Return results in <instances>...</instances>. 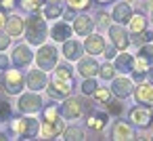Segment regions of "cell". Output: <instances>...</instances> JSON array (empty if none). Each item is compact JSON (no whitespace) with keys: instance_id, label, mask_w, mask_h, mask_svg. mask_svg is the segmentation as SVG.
<instances>
[{"instance_id":"10","label":"cell","mask_w":153,"mask_h":141,"mask_svg":"<svg viewBox=\"0 0 153 141\" xmlns=\"http://www.w3.org/2000/svg\"><path fill=\"white\" fill-rule=\"evenodd\" d=\"M59 112H61V116H63L65 120H78V118H82V114H84V105H82V101L76 99V97H65V101H63L61 107H59Z\"/></svg>"},{"instance_id":"23","label":"cell","mask_w":153,"mask_h":141,"mask_svg":"<svg viewBox=\"0 0 153 141\" xmlns=\"http://www.w3.org/2000/svg\"><path fill=\"white\" fill-rule=\"evenodd\" d=\"M134 99H136V103H147V105H151V103H153V84H151V82H149V84L138 82V86L134 88Z\"/></svg>"},{"instance_id":"39","label":"cell","mask_w":153,"mask_h":141,"mask_svg":"<svg viewBox=\"0 0 153 141\" xmlns=\"http://www.w3.org/2000/svg\"><path fill=\"white\" fill-rule=\"evenodd\" d=\"M109 19H111V17H109L107 13H99V15H97V23H99L101 28H109Z\"/></svg>"},{"instance_id":"2","label":"cell","mask_w":153,"mask_h":141,"mask_svg":"<svg viewBox=\"0 0 153 141\" xmlns=\"http://www.w3.org/2000/svg\"><path fill=\"white\" fill-rule=\"evenodd\" d=\"M23 36L27 40L30 46H40L46 42L48 38V28H46V17L38 11V13H32L27 19H25V30H23Z\"/></svg>"},{"instance_id":"21","label":"cell","mask_w":153,"mask_h":141,"mask_svg":"<svg viewBox=\"0 0 153 141\" xmlns=\"http://www.w3.org/2000/svg\"><path fill=\"white\" fill-rule=\"evenodd\" d=\"M130 17H132V9H130V4L128 2H120V4H115L113 7V13H111V19L115 21V23H128L130 21Z\"/></svg>"},{"instance_id":"46","label":"cell","mask_w":153,"mask_h":141,"mask_svg":"<svg viewBox=\"0 0 153 141\" xmlns=\"http://www.w3.org/2000/svg\"><path fill=\"white\" fill-rule=\"evenodd\" d=\"M147 76H149V82H151V84H153V65H151V68H149V72H147Z\"/></svg>"},{"instance_id":"1","label":"cell","mask_w":153,"mask_h":141,"mask_svg":"<svg viewBox=\"0 0 153 141\" xmlns=\"http://www.w3.org/2000/svg\"><path fill=\"white\" fill-rule=\"evenodd\" d=\"M48 95L53 99H65L71 95L74 91V70L67 65V63H57L55 70H53V78L48 80V86H46Z\"/></svg>"},{"instance_id":"38","label":"cell","mask_w":153,"mask_h":141,"mask_svg":"<svg viewBox=\"0 0 153 141\" xmlns=\"http://www.w3.org/2000/svg\"><path fill=\"white\" fill-rule=\"evenodd\" d=\"M11 36L7 34V32H2V30H0V51H7L9 46H11Z\"/></svg>"},{"instance_id":"48","label":"cell","mask_w":153,"mask_h":141,"mask_svg":"<svg viewBox=\"0 0 153 141\" xmlns=\"http://www.w3.org/2000/svg\"><path fill=\"white\" fill-rule=\"evenodd\" d=\"M99 4H109V2H113V0H97Z\"/></svg>"},{"instance_id":"51","label":"cell","mask_w":153,"mask_h":141,"mask_svg":"<svg viewBox=\"0 0 153 141\" xmlns=\"http://www.w3.org/2000/svg\"><path fill=\"white\" fill-rule=\"evenodd\" d=\"M151 21H153V13H151Z\"/></svg>"},{"instance_id":"9","label":"cell","mask_w":153,"mask_h":141,"mask_svg":"<svg viewBox=\"0 0 153 141\" xmlns=\"http://www.w3.org/2000/svg\"><path fill=\"white\" fill-rule=\"evenodd\" d=\"M34 61V51H32V46L30 44H17L15 49H13V53H11V63L15 65V68H27L30 63Z\"/></svg>"},{"instance_id":"42","label":"cell","mask_w":153,"mask_h":141,"mask_svg":"<svg viewBox=\"0 0 153 141\" xmlns=\"http://www.w3.org/2000/svg\"><path fill=\"white\" fill-rule=\"evenodd\" d=\"M7 68H11V59H9V57H7L4 53H0V70L4 72Z\"/></svg>"},{"instance_id":"22","label":"cell","mask_w":153,"mask_h":141,"mask_svg":"<svg viewBox=\"0 0 153 141\" xmlns=\"http://www.w3.org/2000/svg\"><path fill=\"white\" fill-rule=\"evenodd\" d=\"M111 139H115V141H130V139H134V133H132V128L126 122L120 120L111 128Z\"/></svg>"},{"instance_id":"47","label":"cell","mask_w":153,"mask_h":141,"mask_svg":"<svg viewBox=\"0 0 153 141\" xmlns=\"http://www.w3.org/2000/svg\"><path fill=\"white\" fill-rule=\"evenodd\" d=\"M147 9H149V13H153V0H147Z\"/></svg>"},{"instance_id":"30","label":"cell","mask_w":153,"mask_h":141,"mask_svg":"<svg viewBox=\"0 0 153 141\" xmlns=\"http://www.w3.org/2000/svg\"><path fill=\"white\" fill-rule=\"evenodd\" d=\"M59 116H61L59 107H57L55 103H48V105L42 107V118H40V120H55V118H59Z\"/></svg>"},{"instance_id":"25","label":"cell","mask_w":153,"mask_h":141,"mask_svg":"<svg viewBox=\"0 0 153 141\" xmlns=\"http://www.w3.org/2000/svg\"><path fill=\"white\" fill-rule=\"evenodd\" d=\"M40 13H42L46 19H59V17L63 15V9H61L59 2H46V4L40 9Z\"/></svg>"},{"instance_id":"28","label":"cell","mask_w":153,"mask_h":141,"mask_svg":"<svg viewBox=\"0 0 153 141\" xmlns=\"http://www.w3.org/2000/svg\"><path fill=\"white\" fill-rule=\"evenodd\" d=\"M138 59H143V61H147L149 65H153V44L151 42H147V44H140V49H138V55H136Z\"/></svg>"},{"instance_id":"37","label":"cell","mask_w":153,"mask_h":141,"mask_svg":"<svg viewBox=\"0 0 153 141\" xmlns=\"http://www.w3.org/2000/svg\"><path fill=\"white\" fill-rule=\"evenodd\" d=\"M67 4L74 11H84V9L90 7V0H67Z\"/></svg>"},{"instance_id":"3","label":"cell","mask_w":153,"mask_h":141,"mask_svg":"<svg viewBox=\"0 0 153 141\" xmlns=\"http://www.w3.org/2000/svg\"><path fill=\"white\" fill-rule=\"evenodd\" d=\"M11 133L17 135L19 139H36L40 135V120L30 114L11 118Z\"/></svg>"},{"instance_id":"50","label":"cell","mask_w":153,"mask_h":141,"mask_svg":"<svg viewBox=\"0 0 153 141\" xmlns=\"http://www.w3.org/2000/svg\"><path fill=\"white\" fill-rule=\"evenodd\" d=\"M48 2H57V0H48Z\"/></svg>"},{"instance_id":"34","label":"cell","mask_w":153,"mask_h":141,"mask_svg":"<svg viewBox=\"0 0 153 141\" xmlns=\"http://www.w3.org/2000/svg\"><path fill=\"white\" fill-rule=\"evenodd\" d=\"M111 95H113V93H111V88H105V86H97V91H94V95H92V97H94V99H97L99 103H107V101L111 99Z\"/></svg>"},{"instance_id":"19","label":"cell","mask_w":153,"mask_h":141,"mask_svg":"<svg viewBox=\"0 0 153 141\" xmlns=\"http://www.w3.org/2000/svg\"><path fill=\"white\" fill-rule=\"evenodd\" d=\"M7 34L11 38H17V36H23V30H25V19L19 17V15H11L7 17V26H4Z\"/></svg>"},{"instance_id":"6","label":"cell","mask_w":153,"mask_h":141,"mask_svg":"<svg viewBox=\"0 0 153 141\" xmlns=\"http://www.w3.org/2000/svg\"><path fill=\"white\" fill-rule=\"evenodd\" d=\"M42 107H44V101H42L40 93H36V91L21 93L19 99H17V110H19L21 114L34 116V114H38V112H42Z\"/></svg>"},{"instance_id":"45","label":"cell","mask_w":153,"mask_h":141,"mask_svg":"<svg viewBox=\"0 0 153 141\" xmlns=\"http://www.w3.org/2000/svg\"><path fill=\"white\" fill-rule=\"evenodd\" d=\"M4 26H7V11L0 9V30H4Z\"/></svg>"},{"instance_id":"14","label":"cell","mask_w":153,"mask_h":141,"mask_svg":"<svg viewBox=\"0 0 153 141\" xmlns=\"http://www.w3.org/2000/svg\"><path fill=\"white\" fill-rule=\"evenodd\" d=\"M99 63H97V59L90 55V57H80L78 59V74L82 76V78H94L97 74H99Z\"/></svg>"},{"instance_id":"15","label":"cell","mask_w":153,"mask_h":141,"mask_svg":"<svg viewBox=\"0 0 153 141\" xmlns=\"http://www.w3.org/2000/svg\"><path fill=\"white\" fill-rule=\"evenodd\" d=\"M84 51L88 53V55H103V51H105V38L101 36V34H88L86 36V40H84Z\"/></svg>"},{"instance_id":"13","label":"cell","mask_w":153,"mask_h":141,"mask_svg":"<svg viewBox=\"0 0 153 141\" xmlns=\"http://www.w3.org/2000/svg\"><path fill=\"white\" fill-rule=\"evenodd\" d=\"M134 82H132V78H124V74H122V78H113V82H111V93L115 95V97H120V99H126V97H130L132 93H134V86H132Z\"/></svg>"},{"instance_id":"29","label":"cell","mask_w":153,"mask_h":141,"mask_svg":"<svg viewBox=\"0 0 153 141\" xmlns=\"http://www.w3.org/2000/svg\"><path fill=\"white\" fill-rule=\"evenodd\" d=\"M21 9L27 11V13H38L42 7H44V0H21Z\"/></svg>"},{"instance_id":"17","label":"cell","mask_w":153,"mask_h":141,"mask_svg":"<svg viewBox=\"0 0 153 141\" xmlns=\"http://www.w3.org/2000/svg\"><path fill=\"white\" fill-rule=\"evenodd\" d=\"M71 32H74V28L69 26V21H57V23L48 30V34H51V38H53L55 42H65V40L71 36Z\"/></svg>"},{"instance_id":"11","label":"cell","mask_w":153,"mask_h":141,"mask_svg":"<svg viewBox=\"0 0 153 141\" xmlns=\"http://www.w3.org/2000/svg\"><path fill=\"white\" fill-rule=\"evenodd\" d=\"M25 86H27L30 91H36V93L44 91V88L48 86V76H46V72L40 70V68L30 70L27 76H25Z\"/></svg>"},{"instance_id":"43","label":"cell","mask_w":153,"mask_h":141,"mask_svg":"<svg viewBox=\"0 0 153 141\" xmlns=\"http://www.w3.org/2000/svg\"><path fill=\"white\" fill-rule=\"evenodd\" d=\"M103 55L107 57V59H115V46H105V51H103Z\"/></svg>"},{"instance_id":"7","label":"cell","mask_w":153,"mask_h":141,"mask_svg":"<svg viewBox=\"0 0 153 141\" xmlns=\"http://www.w3.org/2000/svg\"><path fill=\"white\" fill-rule=\"evenodd\" d=\"M130 120H132V124H136L140 128L151 126V122H153V110H151V105L138 103L136 107H132L130 110Z\"/></svg>"},{"instance_id":"44","label":"cell","mask_w":153,"mask_h":141,"mask_svg":"<svg viewBox=\"0 0 153 141\" xmlns=\"http://www.w3.org/2000/svg\"><path fill=\"white\" fill-rule=\"evenodd\" d=\"M63 17H65V21H71V19H76V11H74V9H67V11L63 13Z\"/></svg>"},{"instance_id":"52","label":"cell","mask_w":153,"mask_h":141,"mask_svg":"<svg viewBox=\"0 0 153 141\" xmlns=\"http://www.w3.org/2000/svg\"><path fill=\"white\" fill-rule=\"evenodd\" d=\"M128 2H134V0H128Z\"/></svg>"},{"instance_id":"18","label":"cell","mask_w":153,"mask_h":141,"mask_svg":"<svg viewBox=\"0 0 153 141\" xmlns=\"http://www.w3.org/2000/svg\"><path fill=\"white\" fill-rule=\"evenodd\" d=\"M107 122H109V112H97V110H92L90 114H88V118H86V124H88V128H92V130H103L105 126H107Z\"/></svg>"},{"instance_id":"31","label":"cell","mask_w":153,"mask_h":141,"mask_svg":"<svg viewBox=\"0 0 153 141\" xmlns=\"http://www.w3.org/2000/svg\"><path fill=\"white\" fill-rule=\"evenodd\" d=\"M97 80L94 78H84V82H82V86H80V91H82V95H86V97H92L94 95V91H97Z\"/></svg>"},{"instance_id":"40","label":"cell","mask_w":153,"mask_h":141,"mask_svg":"<svg viewBox=\"0 0 153 141\" xmlns=\"http://www.w3.org/2000/svg\"><path fill=\"white\" fill-rule=\"evenodd\" d=\"M17 7V0H0V9L2 11H13Z\"/></svg>"},{"instance_id":"26","label":"cell","mask_w":153,"mask_h":141,"mask_svg":"<svg viewBox=\"0 0 153 141\" xmlns=\"http://www.w3.org/2000/svg\"><path fill=\"white\" fill-rule=\"evenodd\" d=\"M128 26H130V32H132V34H138V32L147 30V19H145V15H140V13H132Z\"/></svg>"},{"instance_id":"8","label":"cell","mask_w":153,"mask_h":141,"mask_svg":"<svg viewBox=\"0 0 153 141\" xmlns=\"http://www.w3.org/2000/svg\"><path fill=\"white\" fill-rule=\"evenodd\" d=\"M63 130H65V122L61 120V116L55 120H40V137L42 139H61Z\"/></svg>"},{"instance_id":"41","label":"cell","mask_w":153,"mask_h":141,"mask_svg":"<svg viewBox=\"0 0 153 141\" xmlns=\"http://www.w3.org/2000/svg\"><path fill=\"white\" fill-rule=\"evenodd\" d=\"M130 74H132V82H143V80H145V76H147V74H145V72H140V70H132Z\"/></svg>"},{"instance_id":"49","label":"cell","mask_w":153,"mask_h":141,"mask_svg":"<svg viewBox=\"0 0 153 141\" xmlns=\"http://www.w3.org/2000/svg\"><path fill=\"white\" fill-rule=\"evenodd\" d=\"M2 139H9V137H7V133H2V130H0V141H2Z\"/></svg>"},{"instance_id":"12","label":"cell","mask_w":153,"mask_h":141,"mask_svg":"<svg viewBox=\"0 0 153 141\" xmlns=\"http://www.w3.org/2000/svg\"><path fill=\"white\" fill-rule=\"evenodd\" d=\"M109 38H111V44L117 49V51H126L130 46V38H128V32L122 28V23H115V26H109Z\"/></svg>"},{"instance_id":"36","label":"cell","mask_w":153,"mask_h":141,"mask_svg":"<svg viewBox=\"0 0 153 141\" xmlns=\"http://www.w3.org/2000/svg\"><path fill=\"white\" fill-rule=\"evenodd\" d=\"M105 105H107V112H109L111 116H120V114H122V110H124V105H122L120 101H111V99H109Z\"/></svg>"},{"instance_id":"20","label":"cell","mask_w":153,"mask_h":141,"mask_svg":"<svg viewBox=\"0 0 153 141\" xmlns=\"http://www.w3.org/2000/svg\"><path fill=\"white\" fill-rule=\"evenodd\" d=\"M92 30H94V21L88 15H76V19H74V32L78 36H88V34H92Z\"/></svg>"},{"instance_id":"16","label":"cell","mask_w":153,"mask_h":141,"mask_svg":"<svg viewBox=\"0 0 153 141\" xmlns=\"http://www.w3.org/2000/svg\"><path fill=\"white\" fill-rule=\"evenodd\" d=\"M61 53H63V57H65L67 61H78V59L82 57V53H84V44H80L78 40H71V38H67V40L63 42V49H61Z\"/></svg>"},{"instance_id":"33","label":"cell","mask_w":153,"mask_h":141,"mask_svg":"<svg viewBox=\"0 0 153 141\" xmlns=\"http://www.w3.org/2000/svg\"><path fill=\"white\" fill-rule=\"evenodd\" d=\"M99 76H101L103 80H113V78H115V65L103 63V65L99 68Z\"/></svg>"},{"instance_id":"4","label":"cell","mask_w":153,"mask_h":141,"mask_svg":"<svg viewBox=\"0 0 153 141\" xmlns=\"http://www.w3.org/2000/svg\"><path fill=\"white\" fill-rule=\"evenodd\" d=\"M0 88H2L7 95H17V97L23 93V88H25V76L19 72V68L17 70L7 68L2 72V76H0Z\"/></svg>"},{"instance_id":"32","label":"cell","mask_w":153,"mask_h":141,"mask_svg":"<svg viewBox=\"0 0 153 141\" xmlns=\"http://www.w3.org/2000/svg\"><path fill=\"white\" fill-rule=\"evenodd\" d=\"M11 118H13V107H11V103L4 101V99H0V122H7V120H11Z\"/></svg>"},{"instance_id":"27","label":"cell","mask_w":153,"mask_h":141,"mask_svg":"<svg viewBox=\"0 0 153 141\" xmlns=\"http://www.w3.org/2000/svg\"><path fill=\"white\" fill-rule=\"evenodd\" d=\"M61 139H65V141H82V139H86V133L80 126H69V128L63 130Z\"/></svg>"},{"instance_id":"24","label":"cell","mask_w":153,"mask_h":141,"mask_svg":"<svg viewBox=\"0 0 153 141\" xmlns=\"http://www.w3.org/2000/svg\"><path fill=\"white\" fill-rule=\"evenodd\" d=\"M134 70V57L130 53H120L115 55V72L120 74H130Z\"/></svg>"},{"instance_id":"5","label":"cell","mask_w":153,"mask_h":141,"mask_svg":"<svg viewBox=\"0 0 153 141\" xmlns=\"http://www.w3.org/2000/svg\"><path fill=\"white\" fill-rule=\"evenodd\" d=\"M34 61H36V68L44 70V72H51L55 70V65L59 63V51L55 44H40L38 46V53H34Z\"/></svg>"},{"instance_id":"35","label":"cell","mask_w":153,"mask_h":141,"mask_svg":"<svg viewBox=\"0 0 153 141\" xmlns=\"http://www.w3.org/2000/svg\"><path fill=\"white\" fill-rule=\"evenodd\" d=\"M153 40V32H149V30H143V32H138L136 36H134V44H147V42H151Z\"/></svg>"}]
</instances>
